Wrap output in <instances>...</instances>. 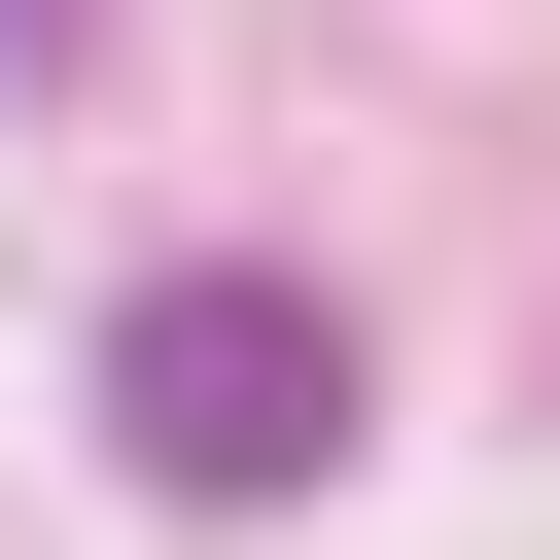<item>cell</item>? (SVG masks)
<instances>
[{"label": "cell", "mask_w": 560, "mask_h": 560, "mask_svg": "<svg viewBox=\"0 0 560 560\" xmlns=\"http://www.w3.org/2000/svg\"><path fill=\"white\" fill-rule=\"evenodd\" d=\"M35 35H70V0H0V70H35Z\"/></svg>", "instance_id": "7a4b0ae2"}, {"label": "cell", "mask_w": 560, "mask_h": 560, "mask_svg": "<svg viewBox=\"0 0 560 560\" xmlns=\"http://www.w3.org/2000/svg\"><path fill=\"white\" fill-rule=\"evenodd\" d=\"M105 455H140V490H315V455H350V315L245 280V245L140 280V315H105Z\"/></svg>", "instance_id": "6da1fadb"}]
</instances>
